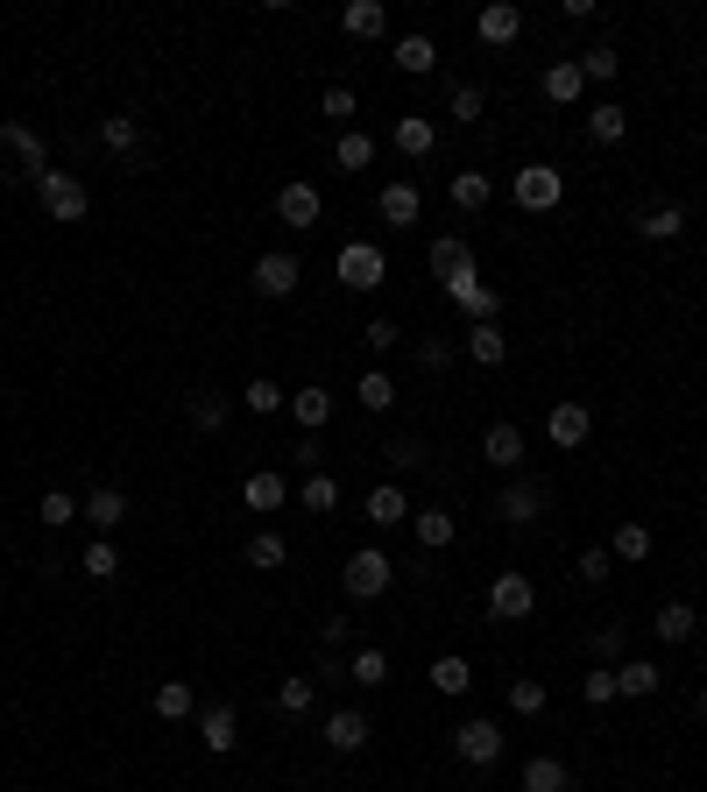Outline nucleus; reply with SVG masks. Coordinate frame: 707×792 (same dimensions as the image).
I'll list each match as a JSON object with an SVG mask.
<instances>
[{
    "instance_id": "nucleus-43",
    "label": "nucleus",
    "mask_w": 707,
    "mask_h": 792,
    "mask_svg": "<svg viewBox=\"0 0 707 792\" xmlns=\"http://www.w3.org/2000/svg\"><path fill=\"white\" fill-rule=\"evenodd\" d=\"M283 403H291V397H283L270 375H255V382H248V390H241V411H255V418H276Z\"/></svg>"
},
{
    "instance_id": "nucleus-44",
    "label": "nucleus",
    "mask_w": 707,
    "mask_h": 792,
    "mask_svg": "<svg viewBox=\"0 0 707 792\" xmlns=\"http://www.w3.org/2000/svg\"><path fill=\"white\" fill-rule=\"evenodd\" d=\"M291 411H297L304 432H319V424L333 418V390H297V397H291Z\"/></svg>"
},
{
    "instance_id": "nucleus-22",
    "label": "nucleus",
    "mask_w": 707,
    "mask_h": 792,
    "mask_svg": "<svg viewBox=\"0 0 707 792\" xmlns=\"http://www.w3.org/2000/svg\"><path fill=\"white\" fill-rule=\"evenodd\" d=\"M580 92H587L580 57H559V64H545V100H552V107H573Z\"/></svg>"
},
{
    "instance_id": "nucleus-1",
    "label": "nucleus",
    "mask_w": 707,
    "mask_h": 792,
    "mask_svg": "<svg viewBox=\"0 0 707 792\" xmlns=\"http://www.w3.org/2000/svg\"><path fill=\"white\" fill-rule=\"evenodd\" d=\"M36 205H43L57 227H79L92 212V191L71 178V170H43V178H36Z\"/></svg>"
},
{
    "instance_id": "nucleus-4",
    "label": "nucleus",
    "mask_w": 707,
    "mask_h": 792,
    "mask_svg": "<svg viewBox=\"0 0 707 792\" xmlns=\"http://www.w3.org/2000/svg\"><path fill=\"white\" fill-rule=\"evenodd\" d=\"M509 199H517L524 212H552L566 199V170H552V163H524L517 178H509Z\"/></svg>"
},
{
    "instance_id": "nucleus-38",
    "label": "nucleus",
    "mask_w": 707,
    "mask_h": 792,
    "mask_svg": "<svg viewBox=\"0 0 707 792\" xmlns=\"http://www.w3.org/2000/svg\"><path fill=\"white\" fill-rule=\"evenodd\" d=\"M79 573H85V581H113V573H121V545H113V538H92L85 559H79Z\"/></svg>"
},
{
    "instance_id": "nucleus-56",
    "label": "nucleus",
    "mask_w": 707,
    "mask_h": 792,
    "mask_svg": "<svg viewBox=\"0 0 707 792\" xmlns=\"http://www.w3.org/2000/svg\"><path fill=\"white\" fill-rule=\"evenodd\" d=\"M375 347V354H390V347H404V333H396V319H368V333H361Z\"/></svg>"
},
{
    "instance_id": "nucleus-15",
    "label": "nucleus",
    "mask_w": 707,
    "mask_h": 792,
    "mask_svg": "<svg viewBox=\"0 0 707 792\" xmlns=\"http://www.w3.org/2000/svg\"><path fill=\"white\" fill-rule=\"evenodd\" d=\"M199 743L213 750V758H234V750H241V722H234V708H226V701H213V708L199 714Z\"/></svg>"
},
{
    "instance_id": "nucleus-39",
    "label": "nucleus",
    "mask_w": 707,
    "mask_h": 792,
    "mask_svg": "<svg viewBox=\"0 0 707 792\" xmlns=\"http://www.w3.org/2000/svg\"><path fill=\"white\" fill-rule=\"evenodd\" d=\"M241 559H248V567H255V573H276L283 559H291V545H283L276 531H255V538H248V552H241Z\"/></svg>"
},
{
    "instance_id": "nucleus-6",
    "label": "nucleus",
    "mask_w": 707,
    "mask_h": 792,
    "mask_svg": "<svg viewBox=\"0 0 707 792\" xmlns=\"http://www.w3.org/2000/svg\"><path fill=\"white\" fill-rule=\"evenodd\" d=\"M531 609H538V588H531V573L503 567V573H495V588H488V615H495V623H524Z\"/></svg>"
},
{
    "instance_id": "nucleus-49",
    "label": "nucleus",
    "mask_w": 707,
    "mask_h": 792,
    "mask_svg": "<svg viewBox=\"0 0 707 792\" xmlns=\"http://www.w3.org/2000/svg\"><path fill=\"white\" fill-rule=\"evenodd\" d=\"M482 107H488V100H482V86H453V92H446V113H453L461 128L482 121Z\"/></svg>"
},
{
    "instance_id": "nucleus-32",
    "label": "nucleus",
    "mask_w": 707,
    "mask_h": 792,
    "mask_svg": "<svg viewBox=\"0 0 707 792\" xmlns=\"http://www.w3.org/2000/svg\"><path fill=\"white\" fill-rule=\"evenodd\" d=\"M587 134H595V142H623V134H629V107L595 100V107H587Z\"/></svg>"
},
{
    "instance_id": "nucleus-8",
    "label": "nucleus",
    "mask_w": 707,
    "mask_h": 792,
    "mask_svg": "<svg viewBox=\"0 0 707 792\" xmlns=\"http://www.w3.org/2000/svg\"><path fill=\"white\" fill-rule=\"evenodd\" d=\"M545 432H552V447L573 453V447H587V432H595V411H587L580 397H559L552 403V418H545Z\"/></svg>"
},
{
    "instance_id": "nucleus-42",
    "label": "nucleus",
    "mask_w": 707,
    "mask_h": 792,
    "mask_svg": "<svg viewBox=\"0 0 707 792\" xmlns=\"http://www.w3.org/2000/svg\"><path fill=\"white\" fill-rule=\"evenodd\" d=\"M191 708H199V693H191V680H163V686H156V714H163V722H184Z\"/></svg>"
},
{
    "instance_id": "nucleus-11",
    "label": "nucleus",
    "mask_w": 707,
    "mask_h": 792,
    "mask_svg": "<svg viewBox=\"0 0 707 792\" xmlns=\"http://www.w3.org/2000/svg\"><path fill=\"white\" fill-rule=\"evenodd\" d=\"M474 36H482V43H488V50H503V43H517V36H524V8H517V0H488V8H482V14H474Z\"/></svg>"
},
{
    "instance_id": "nucleus-13",
    "label": "nucleus",
    "mask_w": 707,
    "mask_h": 792,
    "mask_svg": "<svg viewBox=\"0 0 707 792\" xmlns=\"http://www.w3.org/2000/svg\"><path fill=\"white\" fill-rule=\"evenodd\" d=\"M319 212H326V199H319V184L291 178V184L276 191V220H283V227H319Z\"/></svg>"
},
{
    "instance_id": "nucleus-2",
    "label": "nucleus",
    "mask_w": 707,
    "mask_h": 792,
    "mask_svg": "<svg viewBox=\"0 0 707 792\" xmlns=\"http://www.w3.org/2000/svg\"><path fill=\"white\" fill-rule=\"evenodd\" d=\"M390 581H396V567H390V552H382V545H361V552H347V567H340V588H347L354 602L390 594Z\"/></svg>"
},
{
    "instance_id": "nucleus-28",
    "label": "nucleus",
    "mask_w": 707,
    "mask_h": 792,
    "mask_svg": "<svg viewBox=\"0 0 707 792\" xmlns=\"http://www.w3.org/2000/svg\"><path fill=\"white\" fill-rule=\"evenodd\" d=\"M652 630H658V644H694V630H700V615L686 609V602H665L652 615Z\"/></svg>"
},
{
    "instance_id": "nucleus-60",
    "label": "nucleus",
    "mask_w": 707,
    "mask_h": 792,
    "mask_svg": "<svg viewBox=\"0 0 707 792\" xmlns=\"http://www.w3.org/2000/svg\"><path fill=\"white\" fill-rule=\"evenodd\" d=\"M700 714H707V686H700Z\"/></svg>"
},
{
    "instance_id": "nucleus-46",
    "label": "nucleus",
    "mask_w": 707,
    "mask_h": 792,
    "mask_svg": "<svg viewBox=\"0 0 707 792\" xmlns=\"http://www.w3.org/2000/svg\"><path fill=\"white\" fill-rule=\"evenodd\" d=\"M354 397H361V411H390V403H396V382L382 375V369H368V375L354 382Z\"/></svg>"
},
{
    "instance_id": "nucleus-23",
    "label": "nucleus",
    "mask_w": 707,
    "mask_h": 792,
    "mask_svg": "<svg viewBox=\"0 0 707 792\" xmlns=\"http://www.w3.org/2000/svg\"><path fill=\"white\" fill-rule=\"evenodd\" d=\"M390 64H396V71H411V79H425V71H438V43H432V36H396Z\"/></svg>"
},
{
    "instance_id": "nucleus-7",
    "label": "nucleus",
    "mask_w": 707,
    "mask_h": 792,
    "mask_svg": "<svg viewBox=\"0 0 707 792\" xmlns=\"http://www.w3.org/2000/svg\"><path fill=\"white\" fill-rule=\"evenodd\" d=\"M248 283H255V298H291L304 283V262L291 255V248H270V255L248 269Z\"/></svg>"
},
{
    "instance_id": "nucleus-48",
    "label": "nucleus",
    "mask_w": 707,
    "mask_h": 792,
    "mask_svg": "<svg viewBox=\"0 0 707 792\" xmlns=\"http://www.w3.org/2000/svg\"><path fill=\"white\" fill-rule=\"evenodd\" d=\"M79 510H85V502H71L64 489H50L43 502H36V517H43V531H64V524H71V517H79Z\"/></svg>"
},
{
    "instance_id": "nucleus-59",
    "label": "nucleus",
    "mask_w": 707,
    "mask_h": 792,
    "mask_svg": "<svg viewBox=\"0 0 707 792\" xmlns=\"http://www.w3.org/2000/svg\"><path fill=\"white\" fill-rule=\"evenodd\" d=\"M616 651H623V630L602 623V630H595V659H616Z\"/></svg>"
},
{
    "instance_id": "nucleus-51",
    "label": "nucleus",
    "mask_w": 707,
    "mask_h": 792,
    "mask_svg": "<svg viewBox=\"0 0 707 792\" xmlns=\"http://www.w3.org/2000/svg\"><path fill=\"white\" fill-rule=\"evenodd\" d=\"M312 701H319L312 680H283V686H276V708H283V714H312Z\"/></svg>"
},
{
    "instance_id": "nucleus-21",
    "label": "nucleus",
    "mask_w": 707,
    "mask_h": 792,
    "mask_svg": "<svg viewBox=\"0 0 707 792\" xmlns=\"http://www.w3.org/2000/svg\"><path fill=\"white\" fill-rule=\"evenodd\" d=\"M340 29H347L354 43H375V36L390 29V8H382V0H347V8H340Z\"/></svg>"
},
{
    "instance_id": "nucleus-20",
    "label": "nucleus",
    "mask_w": 707,
    "mask_h": 792,
    "mask_svg": "<svg viewBox=\"0 0 707 792\" xmlns=\"http://www.w3.org/2000/svg\"><path fill=\"white\" fill-rule=\"evenodd\" d=\"M503 354H509V333H503V319H488V325H467V361H474V369H503Z\"/></svg>"
},
{
    "instance_id": "nucleus-14",
    "label": "nucleus",
    "mask_w": 707,
    "mask_h": 792,
    "mask_svg": "<svg viewBox=\"0 0 707 792\" xmlns=\"http://www.w3.org/2000/svg\"><path fill=\"white\" fill-rule=\"evenodd\" d=\"M375 212H382V227H417V212H425V191H417L411 178H396V184H382Z\"/></svg>"
},
{
    "instance_id": "nucleus-34",
    "label": "nucleus",
    "mask_w": 707,
    "mask_h": 792,
    "mask_svg": "<svg viewBox=\"0 0 707 792\" xmlns=\"http://www.w3.org/2000/svg\"><path fill=\"white\" fill-rule=\"evenodd\" d=\"M297 510H312V517L340 510V481H333V474H304V481H297Z\"/></svg>"
},
{
    "instance_id": "nucleus-47",
    "label": "nucleus",
    "mask_w": 707,
    "mask_h": 792,
    "mask_svg": "<svg viewBox=\"0 0 707 792\" xmlns=\"http://www.w3.org/2000/svg\"><path fill=\"white\" fill-rule=\"evenodd\" d=\"M580 701H587V708H608V701H623V686H616V665H595V672H587V680H580Z\"/></svg>"
},
{
    "instance_id": "nucleus-17",
    "label": "nucleus",
    "mask_w": 707,
    "mask_h": 792,
    "mask_svg": "<svg viewBox=\"0 0 707 792\" xmlns=\"http://www.w3.org/2000/svg\"><path fill=\"white\" fill-rule=\"evenodd\" d=\"M361 517H368L375 531H396V524H411V495L396 489V481H382V489H368V510Z\"/></svg>"
},
{
    "instance_id": "nucleus-57",
    "label": "nucleus",
    "mask_w": 707,
    "mask_h": 792,
    "mask_svg": "<svg viewBox=\"0 0 707 792\" xmlns=\"http://www.w3.org/2000/svg\"><path fill=\"white\" fill-rule=\"evenodd\" d=\"M417 361H425V369H453V347L446 340H425V347H417Z\"/></svg>"
},
{
    "instance_id": "nucleus-5",
    "label": "nucleus",
    "mask_w": 707,
    "mask_h": 792,
    "mask_svg": "<svg viewBox=\"0 0 707 792\" xmlns=\"http://www.w3.org/2000/svg\"><path fill=\"white\" fill-rule=\"evenodd\" d=\"M333 277L347 283V291H382V277H390V255H382L375 241H347L333 262Z\"/></svg>"
},
{
    "instance_id": "nucleus-29",
    "label": "nucleus",
    "mask_w": 707,
    "mask_h": 792,
    "mask_svg": "<svg viewBox=\"0 0 707 792\" xmlns=\"http://www.w3.org/2000/svg\"><path fill=\"white\" fill-rule=\"evenodd\" d=\"M446 199L461 205V212H482L488 199H495V184L482 178V170H453V184H446Z\"/></svg>"
},
{
    "instance_id": "nucleus-30",
    "label": "nucleus",
    "mask_w": 707,
    "mask_h": 792,
    "mask_svg": "<svg viewBox=\"0 0 707 792\" xmlns=\"http://www.w3.org/2000/svg\"><path fill=\"white\" fill-rule=\"evenodd\" d=\"M425 262H432V277H438V283H446V277H461V269H474V255H467V241H461V234H438Z\"/></svg>"
},
{
    "instance_id": "nucleus-26",
    "label": "nucleus",
    "mask_w": 707,
    "mask_h": 792,
    "mask_svg": "<svg viewBox=\"0 0 707 792\" xmlns=\"http://www.w3.org/2000/svg\"><path fill=\"white\" fill-rule=\"evenodd\" d=\"M241 502H248V510H283V502H291V481L262 468V474H248V481H241Z\"/></svg>"
},
{
    "instance_id": "nucleus-24",
    "label": "nucleus",
    "mask_w": 707,
    "mask_h": 792,
    "mask_svg": "<svg viewBox=\"0 0 707 792\" xmlns=\"http://www.w3.org/2000/svg\"><path fill=\"white\" fill-rule=\"evenodd\" d=\"M390 142H396V149H404V157L417 163V157H432V149H438V128L425 121V113H404V121L390 128Z\"/></svg>"
},
{
    "instance_id": "nucleus-53",
    "label": "nucleus",
    "mask_w": 707,
    "mask_h": 792,
    "mask_svg": "<svg viewBox=\"0 0 707 792\" xmlns=\"http://www.w3.org/2000/svg\"><path fill=\"white\" fill-rule=\"evenodd\" d=\"M382 460H390V468H396V474H411V468H417V460H425V447H417V439H411V432H396V439H390V447H382Z\"/></svg>"
},
{
    "instance_id": "nucleus-10",
    "label": "nucleus",
    "mask_w": 707,
    "mask_h": 792,
    "mask_svg": "<svg viewBox=\"0 0 707 792\" xmlns=\"http://www.w3.org/2000/svg\"><path fill=\"white\" fill-rule=\"evenodd\" d=\"M446 298L461 304V312L474 319V325H488V319H503V298L488 291L482 277H474V269H461V277H446Z\"/></svg>"
},
{
    "instance_id": "nucleus-33",
    "label": "nucleus",
    "mask_w": 707,
    "mask_h": 792,
    "mask_svg": "<svg viewBox=\"0 0 707 792\" xmlns=\"http://www.w3.org/2000/svg\"><path fill=\"white\" fill-rule=\"evenodd\" d=\"M226 418H234V397H220V390H199V397H191V432H220Z\"/></svg>"
},
{
    "instance_id": "nucleus-54",
    "label": "nucleus",
    "mask_w": 707,
    "mask_h": 792,
    "mask_svg": "<svg viewBox=\"0 0 707 792\" xmlns=\"http://www.w3.org/2000/svg\"><path fill=\"white\" fill-rule=\"evenodd\" d=\"M319 107H326V121L354 128V92H347V86H326V100H319Z\"/></svg>"
},
{
    "instance_id": "nucleus-3",
    "label": "nucleus",
    "mask_w": 707,
    "mask_h": 792,
    "mask_svg": "<svg viewBox=\"0 0 707 792\" xmlns=\"http://www.w3.org/2000/svg\"><path fill=\"white\" fill-rule=\"evenodd\" d=\"M0 157H8L14 178H29V184L50 170V149H43V134H36L29 121H0Z\"/></svg>"
},
{
    "instance_id": "nucleus-58",
    "label": "nucleus",
    "mask_w": 707,
    "mask_h": 792,
    "mask_svg": "<svg viewBox=\"0 0 707 792\" xmlns=\"http://www.w3.org/2000/svg\"><path fill=\"white\" fill-rule=\"evenodd\" d=\"M319 644H326V651L347 644V615H326V623H319Z\"/></svg>"
},
{
    "instance_id": "nucleus-9",
    "label": "nucleus",
    "mask_w": 707,
    "mask_h": 792,
    "mask_svg": "<svg viewBox=\"0 0 707 792\" xmlns=\"http://www.w3.org/2000/svg\"><path fill=\"white\" fill-rule=\"evenodd\" d=\"M453 750H461V764H474V771H488L495 758H503V729H495V722H482V714H474V722H461V729H453Z\"/></svg>"
},
{
    "instance_id": "nucleus-16",
    "label": "nucleus",
    "mask_w": 707,
    "mask_h": 792,
    "mask_svg": "<svg viewBox=\"0 0 707 792\" xmlns=\"http://www.w3.org/2000/svg\"><path fill=\"white\" fill-rule=\"evenodd\" d=\"M538 510H545L538 481H509V489L495 495V517H503V524H538Z\"/></svg>"
},
{
    "instance_id": "nucleus-35",
    "label": "nucleus",
    "mask_w": 707,
    "mask_h": 792,
    "mask_svg": "<svg viewBox=\"0 0 707 792\" xmlns=\"http://www.w3.org/2000/svg\"><path fill=\"white\" fill-rule=\"evenodd\" d=\"M524 792H573V771L559 758H531L524 764Z\"/></svg>"
},
{
    "instance_id": "nucleus-19",
    "label": "nucleus",
    "mask_w": 707,
    "mask_h": 792,
    "mask_svg": "<svg viewBox=\"0 0 707 792\" xmlns=\"http://www.w3.org/2000/svg\"><path fill=\"white\" fill-rule=\"evenodd\" d=\"M79 517H85V524H92V531H100V538H113V531H121V524H128V495H121V489H92V495H85V510H79Z\"/></svg>"
},
{
    "instance_id": "nucleus-18",
    "label": "nucleus",
    "mask_w": 707,
    "mask_h": 792,
    "mask_svg": "<svg viewBox=\"0 0 707 792\" xmlns=\"http://www.w3.org/2000/svg\"><path fill=\"white\" fill-rule=\"evenodd\" d=\"M368 714H354V708H340V714H326V750H340V758H354V750H368Z\"/></svg>"
},
{
    "instance_id": "nucleus-25",
    "label": "nucleus",
    "mask_w": 707,
    "mask_h": 792,
    "mask_svg": "<svg viewBox=\"0 0 707 792\" xmlns=\"http://www.w3.org/2000/svg\"><path fill=\"white\" fill-rule=\"evenodd\" d=\"M616 686H623V701H652V693L665 686V672L652 659H623L616 665Z\"/></svg>"
},
{
    "instance_id": "nucleus-45",
    "label": "nucleus",
    "mask_w": 707,
    "mask_h": 792,
    "mask_svg": "<svg viewBox=\"0 0 707 792\" xmlns=\"http://www.w3.org/2000/svg\"><path fill=\"white\" fill-rule=\"evenodd\" d=\"M100 142L113 149V157H128V149H135V142H142V128H135V113H107V121H100Z\"/></svg>"
},
{
    "instance_id": "nucleus-36",
    "label": "nucleus",
    "mask_w": 707,
    "mask_h": 792,
    "mask_svg": "<svg viewBox=\"0 0 707 792\" xmlns=\"http://www.w3.org/2000/svg\"><path fill=\"white\" fill-rule=\"evenodd\" d=\"M411 531H417V545H425V552H446L453 545V510H417Z\"/></svg>"
},
{
    "instance_id": "nucleus-50",
    "label": "nucleus",
    "mask_w": 707,
    "mask_h": 792,
    "mask_svg": "<svg viewBox=\"0 0 707 792\" xmlns=\"http://www.w3.org/2000/svg\"><path fill=\"white\" fill-rule=\"evenodd\" d=\"M580 71H587V86H608V79H616V71H623V57L608 50V43H595V50L580 57Z\"/></svg>"
},
{
    "instance_id": "nucleus-27",
    "label": "nucleus",
    "mask_w": 707,
    "mask_h": 792,
    "mask_svg": "<svg viewBox=\"0 0 707 792\" xmlns=\"http://www.w3.org/2000/svg\"><path fill=\"white\" fill-rule=\"evenodd\" d=\"M637 234H644V241H679V234H686V205L665 199V205H652V212H637Z\"/></svg>"
},
{
    "instance_id": "nucleus-40",
    "label": "nucleus",
    "mask_w": 707,
    "mask_h": 792,
    "mask_svg": "<svg viewBox=\"0 0 707 792\" xmlns=\"http://www.w3.org/2000/svg\"><path fill=\"white\" fill-rule=\"evenodd\" d=\"M333 163H340V170H368V163H375V134L347 128V134L333 142Z\"/></svg>"
},
{
    "instance_id": "nucleus-55",
    "label": "nucleus",
    "mask_w": 707,
    "mask_h": 792,
    "mask_svg": "<svg viewBox=\"0 0 707 792\" xmlns=\"http://www.w3.org/2000/svg\"><path fill=\"white\" fill-rule=\"evenodd\" d=\"M608 573H616V559H608V545H602V552H580V581H587V588H602Z\"/></svg>"
},
{
    "instance_id": "nucleus-37",
    "label": "nucleus",
    "mask_w": 707,
    "mask_h": 792,
    "mask_svg": "<svg viewBox=\"0 0 707 792\" xmlns=\"http://www.w3.org/2000/svg\"><path fill=\"white\" fill-rule=\"evenodd\" d=\"M347 680H354V686H368V693H375V686H390V651H375V644H368V651H354V659H347Z\"/></svg>"
},
{
    "instance_id": "nucleus-52",
    "label": "nucleus",
    "mask_w": 707,
    "mask_h": 792,
    "mask_svg": "<svg viewBox=\"0 0 707 792\" xmlns=\"http://www.w3.org/2000/svg\"><path fill=\"white\" fill-rule=\"evenodd\" d=\"M545 701H552L545 680H509V708L517 714H545Z\"/></svg>"
},
{
    "instance_id": "nucleus-31",
    "label": "nucleus",
    "mask_w": 707,
    "mask_h": 792,
    "mask_svg": "<svg viewBox=\"0 0 707 792\" xmlns=\"http://www.w3.org/2000/svg\"><path fill=\"white\" fill-rule=\"evenodd\" d=\"M432 686L446 693V701H461V693L474 686V665L461 659V651H446V659H432Z\"/></svg>"
},
{
    "instance_id": "nucleus-12",
    "label": "nucleus",
    "mask_w": 707,
    "mask_h": 792,
    "mask_svg": "<svg viewBox=\"0 0 707 792\" xmlns=\"http://www.w3.org/2000/svg\"><path fill=\"white\" fill-rule=\"evenodd\" d=\"M482 460H488V468H503V474H517L524 468V424L495 418L488 432H482Z\"/></svg>"
},
{
    "instance_id": "nucleus-41",
    "label": "nucleus",
    "mask_w": 707,
    "mask_h": 792,
    "mask_svg": "<svg viewBox=\"0 0 707 792\" xmlns=\"http://www.w3.org/2000/svg\"><path fill=\"white\" fill-rule=\"evenodd\" d=\"M608 559L644 567V559H652V531H644V524H616V538H608Z\"/></svg>"
}]
</instances>
